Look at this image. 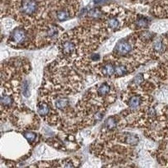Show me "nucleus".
I'll list each match as a JSON object with an SVG mask.
<instances>
[{"mask_svg":"<svg viewBox=\"0 0 168 168\" xmlns=\"http://www.w3.org/2000/svg\"><path fill=\"white\" fill-rule=\"evenodd\" d=\"M38 8L37 0H22L21 3L20 10L23 15L32 16L36 14Z\"/></svg>","mask_w":168,"mask_h":168,"instance_id":"nucleus-2","label":"nucleus"},{"mask_svg":"<svg viewBox=\"0 0 168 168\" xmlns=\"http://www.w3.org/2000/svg\"><path fill=\"white\" fill-rule=\"evenodd\" d=\"M49 109L46 105H41L38 108V112L41 116H44L48 113Z\"/></svg>","mask_w":168,"mask_h":168,"instance_id":"nucleus-13","label":"nucleus"},{"mask_svg":"<svg viewBox=\"0 0 168 168\" xmlns=\"http://www.w3.org/2000/svg\"><path fill=\"white\" fill-rule=\"evenodd\" d=\"M141 101V98L139 96H133L130 98L128 102V105L132 109H136L140 105Z\"/></svg>","mask_w":168,"mask_h":168,"instance_id":"nucleus-7","label":"nucleus"},{"mask_svg":"<svg viewBox=\"0 0 168 168\" xmlns=\"http://www.w3.org/2000/svg\"><path fill=\"white\" fill-rule=\"evenodd\" d=\"M13 100L11 99V97L9 96L5 95L1 96V103L5 106H8L11 104Z\"/></svg>","mask_w":168,"mask_h":168,"instance_id":"nucleus-11","label":"nucleus"},{"mask_svg":"<svg viewBox=\"0 0 168 168\" xmlns=\"http://www.w3.org/2000/svg\"><path fill=\"white\" fill-rule=\"evenodd\" d=\"M24 136L29 142H32L36 138V135L34 132H25Z\"/></svg>","mask_w":168,"mask_h":168,"instance_id":"nucleus-16","label":"nucleus"},{"mask_svg":"<svg viewBox=\"0 0 168 168\" xmlns=\"http://www.w3.org/2000/svg\"><path fill=\"white\" fill-rule=\"evenodd\" d=\"M127 67L123 65H118L115 67V74L120 77L127 74Z\"/></svg>","mask_w":168,"mask_h":168,"instance_id":"nucleus-9","label":"nucleus"},{"mask_svg":"<svg viewBox=\"0 0 168 168\" xmlns=\"http://www.w3.org/2000/svg\"><path fill=\"white\" fill-rule=\"evenodd\" d=\"M68 100L65 99H59L56 102V106L57 108L59 109L63 108L64 107H66V105L68 104Z\"/></svg>","mask_w":168,"mask_h":168,"instance_id":"nucleus-14","label":"nucleus"},{"mask_svg":"<svg viewBox=\"0 0 168 168\" xmlns=\"http://www.w3.org/2000/svg\"><path fill=\"white\" fill-rule=\"evenodd\" d=\"M100 55L98 53H93L91 55V59L93 61H97L100 59Z\"/></svg>","mask_w":168,"mask_h":168,"instance_id":"nucleus-17","label":"nucleus"},{"mask_svg":"<svg viewBox=\"0 0 168 168\" xmlns=\"http://www.w3.org/2000/svg\"><path fill=\"white\" fill-rule=\"evenodd\" d=\"M110 86L107 83H103L101 84L97 90L98 95L100 96H105L109 93L110 91Z\"/></svg>","mask_w":168,"mask_h":168,"instance_id":"nucleus-8","label":"nucleus"},{"mask_svg":"<svg viewBox=\"0 0 168 168\" xmlns=\"http://www.w3.org/2000/svg\"><path fill=\"white\" fill-rule=\"evenodd\" d=\"M6 43L15 49L34 48V34L32 26L22 25L15 27L10 32Z\"/></svg>","mask_w":168,"mask_h":168,"instance_id":"nucleus-1","label":"nucleus"},{"mask_svg":"<svg viewBox=\"0 0 168 168\" xmlns=\"http://www.w3.org/2000/svg\"><path fill=\"white\" fill-rule=\"evenodd\" d=\"M132 51V45L126 39L119 40L114 48V52L120 56H125Z\"/></svg>","mask_w":168,"mask_h":168,"instance_id":"nucleus-3","label":"nucleus"},{"mask_svg":"<svg viewBox=\"0 0 168 168\" xmlns=\"http://www.w3.org/2000/svg\"><path fill=\"white\" fill-rule=\"evenodd\" d=\"M106 126L109 130L113 129L116 126V121L113 118H110L106 121Z\"/></svg>","mask_w":168,"mask_h":168,"instance_id":"nucleus-12","label":"nucleus"},{"mask_svg":"<svg viewBox=\"0 0 168 168\" xmlns=\"http://www.w3.org/2000/svg\"><path fill=\"white\" fill-rule=\"evenodd\" d=\"M115 67L112 63L106 64L102 67V75L106 77H110L115 74Z\"/></svg>","mask_w":168,"mask_h":168,"instance_id":"nucleus-5","label":"nucleus"},{"mask_svg":"<svg viewBox=\"0 0 168 168\" xmlns=\"http://www.w3.org/2000/svg\"><path fill=\"white\" fill-rule=\"evenodd\" d=\"M106 27L110 31H116L120 27V21L116 18H110L106 21Z\"/></svg>","mask_w":168,"mask_h":168,"instance_id":"nucleus-4","label":"nucleus"},{"mask_svg":"<svg viewBox=\"0 0 168 168\" xmlns=\"http://www.w3.org/2000/svg\"><path fill=\"white\" fill-rule=\"evenodd\" d=\"M144 81V77L142 74H139L134 79V83L136 85H139Z\"/></svg>","mask_w":168,"mask_h":168,"instance_id":"nucleus-15","label":"nucleus"},{"mask_svg":"<svg viewBox=\"0 0 168 168\" xmlns=\"http://www.w3.org/2000/svg\"><path fill=\"white\" fill-rule=\"evenodd\" d=\"M162 43L161 41H156L154 43V48L156 50H161L162 48Z\"/></svg>","mask_w":168,"mask_h":168,"instance_id":"nucleus-18","label":"nucleus"},{"mask_svg":"<svg viewBox=\"0 0 168 168\" xmlns=\"http://www.w3.org/2000/svg\"><path fill=\"white\" fill-rule=\"evenodd\" d=\"M136 24L138 27H147L148 25V20L145 17H140L136 19Z\"/></svg>","mask_w":168,"mask_h":168,"instance_id":"nucleus-10","label":"nucleus"},{"mask_svg":"<svg viewBox=\"0 0 168 168\" xmlns=\"http://www.w3.org/2000/svg\"><path fill=\"white\" fill-rule=\"evenodd\" d=\"M71 14L68 10L65 9H60L57 11L56 16L57 20L63 22L71 18Z\"/></svg>","mask_w":168,"mask_h":168,"instance_id":"nucleus-6","label":"nucleus"}]
</instances>
